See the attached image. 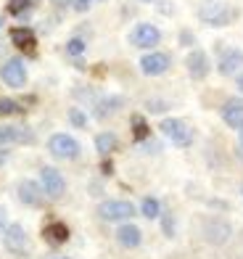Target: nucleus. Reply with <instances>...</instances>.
I'll return each mask as SVG.
<instances>
[{
    "instance_id": "obj_1",
    "label": "nucleus",
    "mask_w": 243,
    "mask_h": 259,
    "mask_svg": "<svg viewBox=\"0 0 243 259\" xmlns=\"http://www.w3.org/2000/svg\"><path fill=\"white\" fill-rule=\"evenodd\" d=\"M235 16H238V11L222 3V0H204L199 8V19L206 21L209 27H227Z\"/></svg>"
},
{
    "instance_id": "obj_2",
    "label": "nucleus",
    "mask_w": 243,
    "mask_h": 259,
    "mask_svg": "<svg viewBox=\"0 0 243 259\" xmlns=\"http://www.w3.org/2000/svg\"><path fill=\"white\" fill-rule=\"evenodd\" d=\"M161 133L180 148H188L193 143V133H190V127L185 124L182 119H164L161 122Z\"/></svg>"
},
{
    "instance_id": "obj_3",
    "label": "nucleus",
    "mask_w": 243,
    "mask_h": 259,
    "mask_svg": "<svg viewBox=\"0 0 243 259\" xmlns=\"http://www.w3.org/2000/svg\"><path fill=\"white\" fill-rule=\"evenodd\" d=\"M48 151H51L56 159H77L79 156V143H77L72 135L59 133V135H53L48 140Z\"/></svg>"
},
{
    "instance_id": "obj_4",
    "label": "nucleus",
    "mask_w": 243,
    "mask_h": 259,
    "mask_svg": "<svg viewBox=\"0 0 243 259\" xmlns=\"http://www.w3.org/2000/svg\"><path fill=\"white\" fill-rule=\"evenodd\" d=\"M0 77L8 88H24L27 85V66L21 58H8L0 69Z\"/></svg>"
},
{
    "instance_id": "obj_5",
    "label": "nucleus",
    "mask_w": 243,
    "mask_h": 259,
    "mask_svg": "<svg viewBox=\"0 0 243 259\" xmlns=\"http://www.w3.org/2000/svg\"><path fill=\"white\" fill-rule=\"evenodd\" d=\"M98 214L106 222H124L135 214V206L130 201H103L98 206Z\"/></svg>"
},
{
    "instance_id": "obj_6",
    "label": "nucleus",
    "mask_w": 243,
    "mask_h": 259,
    "mask_svg": "<svg viewBox=\"0 0 243 259\" xmlns=\"http://www.w3.org/2000/svg\"><path fill=\"white\" fill-rule=\"evenodd\" d=\"M161 40V32L154 27V24H137L132 32H130V42L135 45V48H154V45H159Z\"/></svg>"
},
{
    "instance_id": "obj_7",
    "label": "nucleus",
    "mask_w": 243,
    "mask_h": 259,
    "mask_svg": "<svg viewBox=\"0 0 243 259\" xmlns=\"http://www.w3.org/2000/svg\"><path fill=\"white\" fill-rule=\"evenodd\" d=\"M172 66V58L167 53H145L140 58V72L148 74V77H159V74H164L167 69Z\"/></svg>"
},
{
    "instance_id": "obj_8",
    "label": "nucleus",
    "mask_w": 243,
    "mask_h": 259,
    "mask_svg": "<svg viewBox=\"0 0 243 259\" xmlns=\"http://www.w3.org/2000/svg\"><path fill=\"white\" fill-rule=\"evenodd\" d=\"M40 180H42V191L48 193L51 198H61V196H64L66 183H64V178H61V172H59V169H53V167H42Z\"/></svg>"
},
{
    "instance_id": "obj_9",
    "label": "nucleus",
    "mask_w": 243,
    "mask_h": 259,
    "mask_svg": "<svg viewBox=\"0 0 243 259\" xmlns=\"http://www.w3.org/2000/svg\"><path fill=\"white\" fill-rule=\"evenodd\" d=\"M3 243H6V249L14 251V254H27L29 251V241H27V233L21 225H8L6 235H3Z\"/></svg>"
},
{
    "instance_id": "obj_10",
    "label": "nucleus",
    "mask_w": 243,
    "mask_h": 259,
    "mask_svg": "<svg viewBox=\"0 0 243 259\" xmlns=\"http://www.w3.org/2000/svg\"><path fill=\"white\" fill-rule=\"evenodd\" d=\"M185 66H188V74H190L193 79H204L206 74H209V69H212L209 56H206L201 48H196V51L188 53V58H185Z\"/></svg>"
},
{
    "instance_id": "obj_11",
    "label": "nucleus",
    "mask_w": 243,
    "mask_h": 259,
    "mask_svg": "<svg viewBox=\"0 0 243 259\" xmlns=\"http://www.w3.org/2000/svg\"><path fill=\"white\" fill-rule=\"evenodd\" d=\"M240 66H243V51H240V48H227V51H222V56H219V64H217L219 74L230 77V74H235Z\"/></svg>"
},
{
    "instance_id": "obj_12",
    "label": "nucleus",
    "mask_w": 243,
    "mask_h": 259,
    "mask_svg": "<svg viewBox=\"0 0 243 259\" xmlns=\"http://www.w3.org/2000/svg\"><path fill=\"white\" fill-rule=\"evenodd\" d=\"M6 143H34V133L27 127L6 124V127H0V146H6Z\"/></svg>"
},
{
    "instance_id": "obj_13",
    "label": "nucleus",
    "mask_w": 243,
    "mask_h": 259,
    "mask_svg": "<svg viewBox=\"0 0 243 259\" xmlns=\"http://www.w3.org/2000/svg\"><path fill=\"white\" fill-rule=\"evenodd\" d=\"M222 119L227 127H233V130H240L243 127V101L233 98V101H227L222 106Z\"/></svg>"
},
{
    "instance_id": "obj_14",
    "label": "nucleus",
    "mask_w": 243,
    "mask_h": 259,
    "mask_svg": "<svg viewBox=\"0 0 243 259\" xmlns=\"http://www.w3.org/2000/svg\"><path fill=\"white\" fill-rule=\"evenodd\" d=\"M11 42H14L16 48L27 51V53H34L37 37H34V32L29 27H14V29H11Z\"/></svg>"
},
{
    "instance_id": "obj_15",
    "label": "nucleus",
    "mask_w": 243,
    "mask_h": 259,
    "mask_svg": "<svg viewBox=\"0 0 243 259\" xmlns=\"http://www.w3.org/2000/svg\"><path fill=\"white\" fill-rule=\"evenodd\" d=\"M42 235H45V241H48V243L59 246V243H66L69 241V228L64 225V222L56 220V222H48V225L42 228Z\"/></svg>"
},
{
    "instance_id": "obj_16",
    "label": "nucleus",
    "mask_w": 243,
    "mask_h": 259,
    "mask_svg": "<svg viewBox=\"0 0 243 259\" xmlns=\"http://www.w3.org/2000/svg\"><path fill=\"white\" fill-rule=\"evenodd\" d=\"M19 198L29 206H37L42 201V193H40V185L32 183V180H21L19 183Z\"/></svg>"
},
{
    "instance_id": "obj_17",
    "label": "nucleus",
    "mask_w": 243,
    "mask_h": 259,
    "mask_svg": "<svg viewBox=\"0 0 243 259\" xmlns=\"http://www.w3.org/2000/svg\"><path fill=\"white\" fill-rule=\"evenodd\" d=\"M117 241L122 246H127V249H135V246H140L143 241V235H140V228H135V225H122L117 230Z\"/></svg>"
},
{
    "instance_id": "obj_18",
    "label": "nucleus",
    "mask_w": 243,
    "mask_h": 259,
    "mask_svg": "<svg viewBox=\"0 0 243 259\" xmlns=\"http://www.w3.org/2000/svg\"><path fill=\"white\" fill-rule=\"evenodd\" d=\"M227 235H230V228L225 222L214 220V222H209V228H206V241H212V243H225Z\"/></svg>"
},
{
    "instance_id": "obj_19",
    "label": "nucleus",
    "mask_w": 243,
    "mask_h": 259,
    "mask_svg": "<svg viewBox=\"0 0 243 259\" xmlns=\"http://www.w3.org/2000/svg\"><path fill=\"white\" fill-rule=\"evenodd\" d=\"M95 148L101 151L103 156H109L114 148H117V135L114 133H101L98 138H95Z\"/></svg>"
},
{
    "instance_id": "obj_20",
    "label": "nucleus",
    "mask_w": 243,
    "mask_h": 259,
    "mask_svg": "<svg viewBox=\"0 0 243 259\" xmlns=\"http://www.w3.org/2000/svg\"><path fill=\"white\" fill-rule=\"evenodd\" d=\"M130 124H132V138L135 140H145L148 138V122L143 119V114H132Z\"/></svg>"
},
{
    "instance_id": "obj_21",
    "label": "nucleus",
    "mask_w": 243,
    "mask_h": 259,
    "mask_svg": "<svg viewBox=\"0 0 243 259\" xmlns=\"http://www.w3.org/2000/svg\"><path fill=\"white\" fill-rule=\"evenodd\" d=\"M122 106V98H106V101H101L98 103V116H109V114H114Z\"/></svg>"
},
{
    "instance_id": "obj_22",
    "label": "nucleus",
    "mask_w": 243,
    "mask_h": 259,
    "mask_svg": "<svg viewBox=\"0 0 243 259\" xmlns=\"http://www.w3.org/2000/svg\"><path fill=\"white\" fill-rule=\"evenodd\" d=\"M140 211H143V217H148V220H156V217H159V211H161V206H159L156 198H145L143 206H140Z\"/></svg>"
},
{
    "instance_id": "obj_23",
    "label": "nucleus",
    "mask_w": 243,
    "mask_h": 259,
    "mask_svg": "<svg viewBox=\"0 0 243 259\" xmlns=\"http://www.w3.org/2000/svg\"><path fill=\"white\" fill-rule=\"evenodd\" d=\"M16 111H21V103L11 101V98H0V116H11Z\"/></svg>"
},
{
    "instance_id": "obj_24",
    "label": "nucleus",
    "mask_w": 243,
    "mask_h": 259,
    "mask_svg": "<svg viewBox=\"0 0 243 259\" xmlns=\"http://www.w3.org/2000/svg\"><path fill=\"white\" fill-rule=\"evenodd\" d=\"M66 53H69V56H82V53H85V40L72 37V40L66 42Z\"/></svg>"
},
{
    "instance_id": "obj_25",
    "label": "nucleus",
    "mask_w": 243,
    "mask_h": 259,
    "mask_svg": "<svg viewBox=\"0 0 243 259\" xmlns=\"http://www.w3.org/2000/svg\"><path fill=\"white\" fill-rule=\"evenodd\" d=\"M29 3L32 0H8V14H14V16L24 14V11L29 8Z\"/></svg>"
},
{
    "instance_id": "obj_26",
    "label": "nucleus",
    "mask_w": 243,
    "mask_h": 259,
    "mask_svg": "<svg viewBox=\"0 0 243 259\" xmlns=\"http://www.w3.org/2000/svg\"><path fill=\"white\" fill-rule=\"evenodd\" d=\"M69 122H72L74 127H85L87 124V116L79 111V109H72V111H69Z\"/></svg>"
},
{
    "instance_id": "obj_27",
    "label": "nucleus",
    "mask_w": 243,
    "mask_h": 259,
    "mask_svg": "<svg viewBox=\"0 0 243 259\" xmlns=\"http://www.w3.org/2000/svg\"><path fill=\"white\" fill-rule=\"evenodd\" d=\"M180 40H182V45H193V34H190L188 29H185V32L180 34Z\"/></svg>"
},
{
    "instance_id": "obj_28",
    "label": "nucleus",
    "mask_w": 243,
    "mask_h": 259,
    "mask_svg": "<svg viewBox=\"0 0 243 259\" xmlns=\"http://www.w3.org/2000/svg\"><path fill=\"white\" fill-rule=\"evenodd\" d=\"M101 169H103V175H111V172H114V164H111V161H103Z\"/></svg>"
},
{
    "instance_id": "obj_29",
    "label": "nucleus",
    "mask_w": 243,
    "mask_h": 259,
    "mask_svg": "<svg viewBox=\"0 0 243 259\" xmlns=\"http://www.w3.org/2000/svg\"><path fill=\"white\" fill-rule=\"evenodd\" d=\"M92 0H77V11H87Z\"/></svg>"
},
{
    "instance_id": "obj_30",
    "label": "nucleus",
    "mask_w": 243,
    "mask_h": 259,
    "mask_svg": "<svg viewBox=\"0 0 243 259\" xmlns=\"http://www.w3.org/2000/svg\"><path fill=\"white\" fill-rule=\"evenodd\" d=\"M148 106H151V111H164V103H159V101H151Z\"/></svg>"
},
{
    "instance_id": "obj_31",
    "label": "nucleus",
    "mask_w": 243,
    "mask_h": 259,
    "mask_svg": "<svg viewBox=\"0 0 243 259\" xmlns=\"http://www.w3.org/2000/svg\"><path fill=\"white\" fill-rule=\"evenodd\" d=\"M164 230L167 235H172V217H164Z\"/></svg>"
},
{
    "instance_id": "obj_32",
    "label": "nucleus",
    "mask_w": 243,
    "mask_h": 259,
    "mask_svg": "<svg viewBox=\"0 0 243 259\" xmlns=\"http://www.w3.org/2000/svg\"><path fill=\"white\" fill-rule=\"evenodd\" d=\"M238 88H240V93H243V74L238 77Z\"/></svg>"
},
{
    "instance_id": "obj_33",
    "label": "nucleus",
    "mask_w": 243,
    "mask_h": 259,
    "mask_svg": "<svg viewBox=\"0 0 243 259\" xmlns=\"http://www.w3.org/2000/svg\"><path fill=\"white\" fill-rule=\"evenodd\" d=\"M238 133H240V146H243V127H240V130H238Z\"/></svg>"
},
{
    "instance_id": "obj_34",
    "label": "nucleus",
    "mask_w": 243,
    "mask_h": 259,
    "mask_svg": "<svg viewBox=\"0 0 243 259\" xmlns=\"http://www.w3.org/2000/svg\"><path fill=\"white\" fill-rule=\"evenodd\" d=\"M0 222H3V211H0Z\"/></svg>"
},
{
    "instance_id": "obj_35",
    "label": "nucleus",
    "mask_w": 243,
    "mask_h": 259,
    "mask_svg": "<svg viewBox=\"0 0 243 259\" xmlns=\"http://www.w3.org/2000/svg\"><path fill=\"white\" fill-rule=\"evenodd\" d=\"M140 3H151V0H140Z\"/></svg>"
},
{
    "instance_id": "obj_36",
    "label": "nucleus",
    "mask_w": 243,
    "mask_h": 259,
    "mask_svg": "<svg viewBox=\"0 0 243 259\" xmlns=\"http://www.w3.org/2000/svg\"><path fill=\"white\" fill-rule=\"evenodd\" d=\"M0 27H3V21H0Z\"/></svg>"
}]
</instances>
